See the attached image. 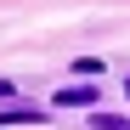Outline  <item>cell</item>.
<instances>
[{
  "label": "cell",
  "instance_id": "1",
  "mask_svg": "<svg viewBox=\"0 0 130 130\" xmlns=\"http://www.w3.org/2000/svg\"><path fill=\"white\" fill-rule=\"evenodd\" d=\"M96 102H102L96 85H62L57 91V107H96Z\"/></svg>",
  "mask_w": 130,
  "mask_h": 130
},
{
  "label": "cell",
  "instance_id": "2",
  "mask_svg": "<svg viewBox=\"0 0 130 130\" xmlns=\"http://www.w3.org/2000/svg\"><path fill=\"white\" fill-rule=\"evenodd\" d=\"M6 124H40V107H6L0 113V130Z\"/></svg>",
  "mask_w": 130,
  "mask_h": 130
},
{
  "label": "cell",
  "instance_id": "3",
  "mask_svg": "<svg viewBox=\"0 0 130 130\" xmlns=\"http://www.w3.org/2000/svg\"><path fill=\"white\" fill-rule=\"evenodd\" d=\"M91 130H130L124 119H107V113H91Z\"/></svg>",
  "mask_w": 130,
  "mask_h": 130
},
{
  "label": "cell",
  "instance_id": "4",
  "mask_svg": "<svg viewBox=\"0 0 130 130\" xmlns=\"http://www.w3.org/2000/svg\"><path fill=\"white\" fill-rule=\"evenodd\" d=\"M74 74H85V79H96V74H102V62H96V57H79V62H74Z\"/></svg>",
  "mask_w": 130,
  "mask_h": 130
},
{
  "label": "cell",
  "instance_id": "5",
  "mask_svg": "<svg viewBox=\"0 0 130 130\" xmlns=\"http://www.w3.org/2000/svg\"><path fill=\"white\" fill-rule=\"evenodd\" d=\"M11 96H17V85H11V79H0V102H11Z\"/></svg>",
  "mask_w": 130,
  "mask_h": 130
},
{
  "label": "cell",
  "instance_id": "6",
  "mask_svg": "<svg viewBox=\"0 0 130 130\" xmlns=\"http://www.w3.org/2000/svg\"><path fill=\"white\" fill-rule=\"evenodd\" d=\"M124 96H130V85H124Z\"/></svg>",
  "mask_w": 130,
  "mask_h": 130
}]
</instances>
